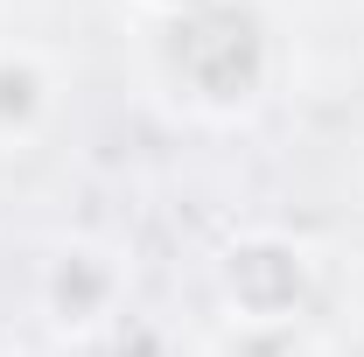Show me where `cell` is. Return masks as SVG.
I'll use <instances>...</instances> for the list:
<instances>
[{
  "label": "cell",
  "instance_id": "6da1fadb",
  "mask_svg": "<svg viewBox=\"0 0 364 357\" xmlns=\"http://www.w3.org/2000/svg\"><path fill=\"white\" fill-rule=\"evenodd\" d=\"M176 70L203 98H245L267 70V36H259V14L252 7H231L210 0L196 14H182L176 28Z\"/></svg>",
  "mask_w": 364,
  "mask_h": 357
},
{
  "label": "cell",
  "instance_id": "7a4b0ae2",
  "mask_svg": "<svg viewBox=\"0 0 364 357\" xmlns=\"http://www.w3.org/2000/svg\"><path fill=\"white\" fill-rule=\"evenodd\" d=\"M225 280H231V302L252 315V322H280V315H294V302H301V260L287 245H273V238L238 245Z\"/></svg>",
  "mask_w": 364,
  "mask_h": 357
},
{
  "label": "cell",
  "instance_id": "3957f363",
  "mask_svg": "<svg viewBox=\"0 0 364 357\" xmlns=\"http://www.w3.org/2000/svg\"><path fill=\"white\" fill-rule=\"evenodd\" d=\"M98 302H105V273L91 267V252H77L70 267L56 273V309H63V322H91Z\"/></svg>",
  "mask_w": 364,
  "mask_h": 357
},
{
  "label": "cell",
  "instance_id": "277c9868",
  "mask_svg": "<svg viewBox=\"0 0 364 357\" xmlns=\"http://www.w3.org/2000/svg\"><path fill=\"white\" fill-rule=\"evenodd\" d=\"M43 112V78L28 63H0V127H28Z\"/></svg>",
  "mask_w": 364,
  "mask_h": 357
},
{
  "label": "cell",
  "instance_id": "5b68a950",
  "mask_svg": "<svg viewBox=\"0 0 364 357\" xmlns=\"http://www.w3.org/2000/svg\"><path fill=\"white\" fill-rule=\"evenodd\" d=\"M161 7H176V14H196V7H210V0H161Z\"/></svg>",
  "mask_w": 364,
  "mask_h": 357
}]
</instances>
